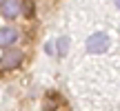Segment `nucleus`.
Segmentation results:
<instances>
[{"label":"nucleus","instance_id":"nucleus-1","mask_svg":"<svg viewBox=\"0 0 120 111\" xmlns=\"http://www.w3.org/2000/svg\"><path fill=\"white\" fill-rule=\"evenodd\" d=\"M22 62H25V51H22V49H18V47H9L7 51L0 56V67L7 69V71L18 69Z\"/></svg>","mask_w":120,"mask_h":111},{"label":"nucleus","instance_id":"nucleus-2","mask_svg":"<svg viewBox=\"0 0 120 111\" xmlns=\"http://www.w3.org/2000/svg\"><path fill=\"white\" fill-rule=\"evenodd\" d=\"M107 47H109V38L102 31L91 33L89 38H87V51L89 53H102V51H107Z\"/></svg>","mask_w":120,"mask_h":111},{"label":"nucleus","instance_id":"nucleus-3","mask_svg":"<svg viewBox=\"0 0 120 111\" xmlns=\"http://www.w3.org/2000/svg\"><path fill=\"white\" fill-rule=\"evenodd\" d=\"M0 13H2L7 20H16V18L22 16V2L20 0H2Z\"/></svg>","mask_w":120,"mask_h":111},{"label":"nucleus","instance_id":"nucleus-4","mask_svg":"<svg viewBox=\"0 0 120 111\" xmlns=\"http://www.w3.org/2000/svg\"><path fill=\"white\" fill-rule=\"evenodd\" d=\"M20 40V31L16 27H0V47L9 49Z\"/></svg>","mask_w":120,"mask_h":111},{"label":"nucleus","instance_id":"nucleus-5","mask_svg":"<svg viewBox=\"0 0 120 111\" xmlns=\"http://www.w3.org/2000/svg\"><path fill=\"white\" fill-rule=\"evenodd\" d=\"M58 53L60 56H64V53H67V49H69V40L67 38H64V36H62V38H58Z\"/></svg>","mask_w":120,"mask_h":111},{"label":"nucleus","instance_id":"nucleus-6","mask_svg":"<svg viewBox=\"0 0 120 111\" xmlns=\"http://www.w3.org/2000/svg\"><path fill=\"white\" fill-rule=\"evenodd\" d=\"M45 49H47V53H53V44H51V42L45 44Z\"/></svg>","mask_w":120,"mask_h":111},{"label":"nucleus","instance_id":"nucleus-7","mask_svg":"<svg viewBox=\"0 0 120 111\" xmlns=\"http://www.w3.org/2000/svg\"><path fill=\"white\" fill-rule=\"evenodd\" d=\"M113 2H116V7H120V0H113Z\"/></svg>","mask_w":120,"mask_h":111},{"label":"nucleus","instance_id":"nucleus-8","mask_svg":"<svg viewBox=\"0 0 120 111\" xmlns=\"http://www.w3.org/2000/svg\"><path fill=\"white\" fill-rule=\"evenodd\" d=\"M0 4H2V0H0Z\"/></svg>","mask_w":120,"mask_h":111}]
</instances>
